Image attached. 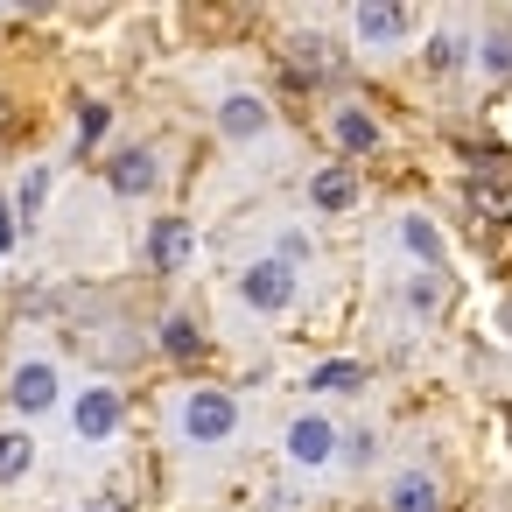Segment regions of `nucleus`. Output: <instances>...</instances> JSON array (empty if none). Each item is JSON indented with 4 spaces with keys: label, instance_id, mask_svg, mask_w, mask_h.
Instances as JSON below:
<instances>
[{
    "label": "nucleus",
    "instance_id": "nucleus-23",
    "mask_svg": "<svg viewBox=\"0 0 512 512\" xmlns=\"http://www.w3.org/2000/svg\"><path fill=\"white\" fill-rule=\"evenodd\" d=\"M0 127H8V113H0Z\"/></svg>",
    "mask_w": 512,
    "mask_h": 512
},
{
    "label": "nucleus",
    "instance_id": "nucleus-22",
    "mask_svg": "<svg viewBox=\"0 0 512 512\" xmlns=\"http://www.w3.org/2000/svg\"><path fill=\"white\" fill-rule=\"evenodd\" d=\"M92 512H127V505H120V498H99V505H92Z\"/></svg>",
    "mask_w": 512,
    "mask_h": 512
},
{
    "label": "nucleus",
    "instance_id": "nucleus-3",
    "mask_svg": "<svg viewBox=\"0 0 512 512\" xmlns=\"http://www.w3.org/2000/svg\"><path fill=\"white\" fill-rule=\"evenodd\" d=\"M8 400H15L22 414H43V407H57V365H43V358L15 365V379H8Z\"/></svg>",
    "mask_w": 512,
    "mask_h": 512
},
{
    "label": "nucleus",
    "instance_id": "nucleus-15",
    "mask_svg": "<svg viewBox=\"0 0 512 512\" xmlns=\"http://www.w3.org/2000/svg\"><path fill=\"white\" fill-rule=\"evenodd\" d=\"M400 239H407V253H421L428 267L442 260V232H435L428 218H400Z\"/></svg>",
    "mask_w": 512,
    "mask_h": 512
},
{
    "label": "nucleus",
    "instance_id": "nucleus-21",
    "mask_svg": "<svg viewBox=\"0 0 512 512\" xmlns=\"http://www.w3.org/2000/svg\"><path fill=\"white\" fill-rule=\"evenodd\" d=\"M15 232H22L15 225V204H0V253H15Z\"/></svg>",
    "mask_w": 512,
    "mask_h": 512
},
{
    "label": "nucleus",
    "instance_id": "nucleus-6",
    "mask_svg": "<svg viewBox=\"0 0 512 512\" xmlns=\"http://www.w3.org/2000/svg\"><path fill=\"white\" fill-rule=\"evenodd\" d=\"M351 22H358V43H365V50H393V43H407V29H414L407 8H358Z\"/></svg>",
    "mask_w": 512,
    "mask_h": 512
},
{
    "label": "nucleus",
    "instance_id": "nucleus-8",
    "mask_svg": "<svg viewBox=\"0 0 512 512\" xmlns=\"http://www.w3.org/2000/svg\"><path fill=\"white\" fill-rule=\"evenodd\" d=\"M106 183H113L120 197H148V190L162 183V169H155V155H148V148H127V155H113Z\"/></svg>",
    "mask_w": 512,
    "mask_h": 512
},
{
    "label": "nucleus",
    "instance_id": "nucleus-19",
    "mask_svg": "<svg viewBox=\"0 0 512 512\" xmlns=\"http://www.w3.org/2000/svg\"><path fill=\"white\" fill-rule=\"evenodd\" d=\"M463 64V36H435L428 43V71H456Z\"/></svg>",
    "mask_w": 512,
    "mask_h": 512
},
{
    "label": "nucleus",
    "instance_id": "nucleus-17",
    "mask_svg": "<svg viewBox=\"0 0 512 512\" xmlns=\"http://www.w3.org/2000/svg\"><path fill=\"white\" fill-rule=\"evenodd\" d=\"M43 197H50V169H29V176H22V197H15V218H36Z\"/></svg>",
    "mask_w": 512,
    "mask_h": 512
},
{
    "label": "nucleus",
    "instance_id": "nucleus-20",
    "mask_svg": "<svg viewBox=\"0 0 512 512\" xmlns=\"http://www.w3.org/2000/svg\"><path fill=\"white\" fill-rule=\"evenodd\" d=\"M106 120H113V113H106V106H99V99H85V106H78V141H85V148H92V141H99V134H106Z\"/></svg>",
    "mask_w": 512,
    "mask_h": 512
},
{
    "label": "nucleus",
    "instance_id": "nucleus-13",
    "mask_svg": "<svg viewBox=\"0 0 512 512\" xmlns=\"http://www.w3.org/2000/svg\"><path fill=\"white\" fill-rule=\"evenodd\" d=\"M358 386H365V365L358 358H330V365L309 372V393H358Z\"/></svg>",
    "mask_w": 512,
    "mask_h": 512
},
{
    "label": "nucleus",
    "instance_id": "nucleus-5",
    "mask_svg": "<svg viewBox=\"0 0 512 512\" xmlns=\"http://www.w3.org/2000/svg\"><path fill=\"white\" fill-rule=\"evenodd\" d=\"M71 421H78V435H85V442H106V435L120 428V393H113V386H85Z\"/></svg>",
    "mask_w": 512,
    "mask_h": 512
},
{
    "label": "nucleus",
    "instance_id": "nucleus-12",
    "mask_svg": "<svg viewBox=\"0 0 512 512\" xmlns=\"http://www.w3.org/2000/svg\"><path fill=\"white\" fill-rule=\"evenodd\" d=\"M309 197H316V211H351V204H358V176L337 162V169H323V176L309 183Z\"/></svg>",
    "mask_w": 512,
    "mask_h": 512
},
{
    "label": "nucleus",
    "instance_id": "nucleus-14",
    "mask_svg": "<svg viewBox=\"0 0 512 512\" xmlns=\"http://www.w3.org/2000/svg\"><path fill=\"white\" fill-rule=\"evenodd\" d=\"M29 463H36V442H29L22 428H0V484L29 477Z\"/></svg>",
    "mask_w": 512,
    "mask_h": 512
},
{
    "label": "nucleus",
    "instance_id": "nucleus-9",
    "mask_svg": "<svg viewBox=\"0 0 512 512\" xmlns=\"http://www.w3.org/2000/svg\"><path fill=\"white\" fill-rule=\"evenodd\" d=\"M386 512H442V484H435L428 470H407V477H393Z\"/></svg>",
    "mask_w": 512,
    "mask_h": 512
},
{
    "label": "nucleus",
    "instance_id": "nucleus-2",
    "mask_svg": "<svg viewBox=\"0 0 512 512\" xmlns=\"http://www.w3.org/2000/svg\"><path fill=\"white\" fill-rule=\"evenodd\" d=\"M239 295H246V309L281 316V309H295V267H281V260H253V267L239 274Z\"/></svg>",
    "mask_w": 512,
    "mask_h": 512
},
{
    "label": "nucleus",
    "instance_id": "nucleus-11",
    "mask_svg": "<svg viewBox=\"0 0 512 512\" xmlns=\"http://www.w3.org/2000/svg\"><path fill=\"white\" fill-rule=\"evenodd\" d=\"M218 127H225L232 141H260V134H267V106L239 92V99H225V106H218Z\"/></svg>",
    "mask_w": 512,
    "mask_h": 512
},
{
    "label": "nucleus",
    "instance_id": "nucleus-10",
    "mask_svg": "<svg viewBox=\"0 0 512 512\" xmlns=\"http://www.w3.org/2000/svg\"><path fill=\"white\" fill-rule=\"evenodd\" d=\"M330 134H337V148H344V155H372V148H379V120H372V113H358V106H337Z\"/></svg>",
    "mask_w": 512,
    "mask_h": 512
},
{
    "label": "nucleus",
    "instance_id": "nucleus-16",
    "mask_svg": "<svg viewBox=\"0 0 512 512\" xmlns=\"http://www.w3.org/2000/svg\"><path fill=\"white\" fill-rule=\"evenodd\" d=\"M162 351H169V358H197V351H204L197 323H190V316H169V323H162Z\"/></svg>",
    "mask_w": 512,
    "mask_h": 512
},
{
    "label": "nucleus",
    "instance_id": "nucleus-7",
    "mask_svg": "<svg viewBox=\"0 0 512 512\" xmlns=\"http://www.w3.org/2000/svg\"><path fill=\"white\" fill-rule=\"evenodd\" d=\"M330 449H337V428L323 421V414H302V421H288V456L295 463H330Z\"/></svg>",
    "mask_w": 512,
    "mask_h": 512
},
{
    "label": "nucleus",
    "instance_id": "nucleus-1",
    "mask_svg": "<svg viewBox=\"0 0 512 512\" xmlns=\"http://www.w3.org/2000/svg\"><path fill=\"white\" fill-rule=\"evenodd\" d=\"M232 428H239V400L232 393H218V386H197L190 400H183V435L190 442H232Z\"/></svg>",
    "mask_w": 512,
    "mask_h": 512
},
{
    "label": "nucleus",
    "instance_id": "nucleus-18",
    "mask_svg": "<svg viewBox=\"0 0 512 512\" xmlns=\"http://www.w3.org/2000/svg\"><path fill=\"white\" fill-rule=\"evenodd\" d=\"M484 71L491 78H512V29H491L484 36Z\"/></svg>",
    "mask_w": 512,
    "mask_h": 512
},
{
    "label": "nucleus",
    "instance_id": "nucleus-4",
    "mask_svg": "<svg viewBox=\"0 0 512 512\" xmlns=\"http://www.w3.org/2000/svg\"><path fill=\"white\" fill-rule=\"evenodd\" d=\"M190 253H197L190 218H162V225H155V239H148V260H155L162 274H183V267H190Z\"/></svg>",
    "mask_w": 512,
    "mask_h": 512
}]
</instances>
